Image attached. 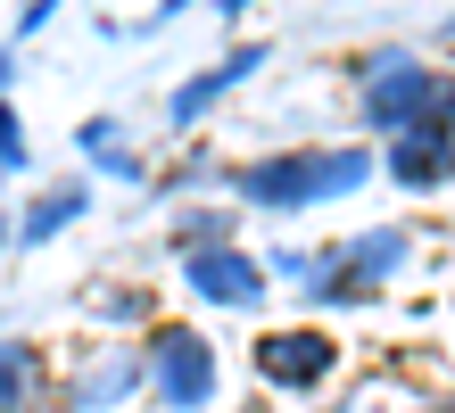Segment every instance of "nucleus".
Returning <instances> with one entry per match:
<instances>
[{
  "instance_id": "1a4fd4ad",
  "label": "nucleus",
  "mask_w": 455,
  "mask_h": 413,
  "mask_svg": "<svg viewBox=\"0 0 455 413\" xmlns=\"http://www.w3.org/2000/svg\"><path fill=\"white\" fill-rule=\"evenodd\" d=\"M124 380H132L124 364H108V372H92V389H75V405H116V397H124Z\"/></svg>"
},
{
  "instance_id": "9d476101",
  "label": "nucleus",
  "mask_w": 455,
  "mask_h": 413,
  "mask_svg": "<svg viewBox=\"0 0 455 413\" xmlns=\"http://www.w3.org/2000/svg\"><path fill=\"white\" fill-rule=\"evenodd\" d=\"M447 124H455V99H447Z\"/></svg>"
},
{
  "instance_id": "20e7f679",
  "label": "nucleus",
  "mask_w": 455,
  "mask_h": 413,
  "mask_svg": "<svg viewBox=\"0 0 455 413\" xmlns=\"http://www.w3.org/2000/svg\"><path fill=\"white\" fill-rule=\"evenodd\" d=\"M191 290L224 298V306H257V298H265V273L249 257H232V248H199V257H191Z\"/></svg>"
},
{
  "instance_id": "f257e3e1",
  "label": "nucleus",
  "mask_w": 455,
  "mask_h": 413,
  "mask_svg": "<svg viewBox=\"0 0 455 413\" xmlns=\"http://www.w3.org/2000/svg\"><path fill=\"white\" fill-rule=\"evenodd\" d=\"M364 149H331V157H274V165H249L240 174V190L265 207H290V199H339V190L364 182Z\"/></svg>"
},
{
  "instance_id": "f03ea898",
  "label": "nucleus",
  "mask_w": 455,
  "mask_h": 413,
  "mask_svg": "<svg viewBox=\"0 0 455 413\" xmlns=\"http://www.w3.org/2000/svg\"><path fill=\"white\" fill-rule=\"evenodd\" d=\"M431 107H439V83L422 75L414 59H397V50L372 59V75H364V116H372V124L414 132V124H431Z\"/></svg>"
},
{
  "instance_id": "6e6552de",
  "label": "nucleus",
  "mask_w": 455,
  "mask_h": 413,
  "mask_svg": "<svg viewBox=\"0 0 455 413\" xmlns=\"http://www.w3.org/2000/svg\"><path fill=\"white\" fill-rule=\"evenodd\" d=\"M75 207H84V190H59L50 207H34V215H25V240H50V232H59V224H67Z\"/></svg>"
},
{
  "instance_id": "423d86ee",
  "label": "nucleus",
  "mask_w": 455,
  "mask_h": 413,
  "mask_svg": "<svg viewBox=\"0 0 455 413\" xmlns=\"http://www.w3.org/2000/svg\"><path fill=\"white\" fill-rule=\"evenodd\" d=\"M389 174H397V182H414V190H422V182H439V174H447V132H431V124H414L406 141H397V157H389Z\"/></svg>"
},
{
  "instance_id": "7ed1b4c3",
  "label": "nucleus",
  "mask_w": 455,
  "mask_h": 413,
  "mask_svg": "<svg viewBox=\"0 0 455 413\" xmlns=\"http://www.w3.org/2000/svg\"><path fill=\"white\" fill-rule=\"evenodd\" d=\"M149 364H157V389H166V405H182V413L216 397V355H207L199 330H166Z\"/></svg>"
},
{
  "instance_id": "9b49d317",
  "label": "nucleus",
  "mask_w": 455,
  "mask_h": 413,
  "mask_svg": "<svg viewBox=\"0 0 455 413\" xmlns=\"http://www.w3.org/2000/svg\"><path fill=\"white\" fill-rule=\"evenodd\" d=\"M447 413H455V405H447Z\"/></svg>"
},
{
  "instance_id": "39448f33",
  "label": "nucleus",
  "mask_w": 455,
  "mask_h": 413,
  "mask_svg": "<svg viewBox=\"0 0 455 413\" xmlns=\"http://www.w3.org/2000/svg\"><path fill=\"white\" fill-rule=\"evenodd\" d=\"M257 364L274 380H323L331 372V339L323 330H274V339L257 347Z\"/></svg>"
},
{
  "instance_id": "0eeeda50",
  "label": "nucleus",
  "mask_w": 455,
  "mask_h": 413,
  "mask_svg": "<svg viewBox=\"0 0 455 413\" xmlns=\"http://www.w3.org/2000/svg\"><path fill=\"white\" fill-rule=\"evenodd\" d=\"M257 59H265V50H232V59H224L216 75H199V83H182V91H174V124H191V116H199V107H207V99H216V91H232V83H240V75H249Z\"/></svg>"
}]
</instances>
